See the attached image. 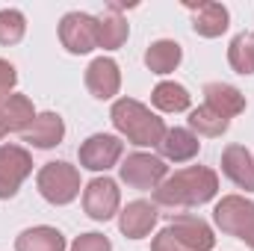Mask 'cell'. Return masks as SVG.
Here are the masks:
<instances>
[{
  "label": "cell",
  "instance_id": "obj_10",
  "mask_svg": "<svg viewBox=\"0 0 254 251\" xmlns=\"http://www.w3.org/2000/svg\"><path fill=\"white\" fill-rule=\"evenodd\" d=\"M119 204H122V195H119L116 181H110V178H95L83 189V207H86L89 219H95V222L113 219L119 213Z\"/></svg>",
  "mask_w": 254,
  "mask_h": 251
},
{
  "label": "cell",
  "instance_id": "obj_2",
  "mask_svg": "<svg viewBox=\"0 0 254 251\" xmlns=\"http://www.w3.org/2000/svg\"><path fill=\"white\" fill-rule=\"evenodd\" d=\"M110 119H113V127L127 142H133L139 148H160V142H163V136L169 130L160 116H154L145 104H139L133 98L116 101L113 110H110Z\"/></svg>",
  "mask_w": 254,
  "mask_h": 251
},
{
  "label": "cell",
  "instance_id": "obj_15",
  "mask_svg": "<svg viewBox=\"0 0 254 251\" xmlns=\"http://www.w3.org/2000/svg\"><path fill=\"white\" fill-rule=\"evenodd\" d=\"M127 21L122 15L119 3H107V9L98 15V48L104 51H116L127 42Z\"/></svg>",
  "mask_w": 254,
  "mask_h": 251
},
{
  "label": "cell",
  "instance_id": "obj_17",
  "mask_svg": "<svg viewBox=\"0 0 254 251\" xmlns=\"http://www.w3.org/2000/svg\"><path fill=\"white\" fill-rule=\"evenodd\" d=\"M198 151H201V142H198V136L192 130H187V127L166 130V136L160 142V154L166 160H172V163H190L192 157H198Z\"/></svg>",
  "mask_w": 254,
  "mask_h": 251
},
{
  "label": "cell",
  "instance_id": "obj_5",
  "mask_svg": "<svg viewBox=\"0 0 254 251\" xmlns=\"http://www.w3.org/2000/svg\"><path fill=\"white\" fill-rule=\"evenodd\" d=\"M60 42L68 54H89L98 48V18L86 12H68L60 21Z\"/></svg>",
  "mask_w": 254,
  "mask_h": 251
},
{
  "label": "cell",
  "instance_id": "obj_26",
  "mask_svg": "<svg viewBox=\"0 0 254 251\" xmlns=\"http://www.w3.org/2000/svg\"><path fill=\"white\" fill-rule=\"evenodd\" d=\"M71 251H113V243L101 234H83L71 243Z\"/></svg>",
  "mask_w": 254,
  "mask_h": 251
},
{
  "label": "cell",
  "instance_id": "obj_25",
  "mask_svg": "<svg viewBox=\"0 0 254 251\" xmlns=\"http://www.w3.org/2000/svg\"><path fill=\"white\" fill-rule=\"evenodd\" d=\"M27 21L18 9H0V45H18L24 39Z\"/></svg>",
  "mask_w": 254,
  "mask_h": 251
},
{
  "label": "cell",
  "instance_id": "obj_18",
  "mask_svg": "<svg viewBox=\"0 0 254 251\" xmlns=\"http://www.w3.org/2000/svg\"><path fill=\"white\" fill-rule=\"evenodd\" d=\"M204 98H207V107H213L219 116H225L228 122L234 116H240L246 110V95L228 83H207L204 86Z\"/></svg>",
  "mask_w": 254,
  "mask_h": 251
},
{
  "label": "cell",
  "instance_id": "obj_6",
  "mask_svg": "<svg viewBox=\"0 0 254 251\" xmlns=\"http://www.w3.org/2000/svg\"><path fill=\"white\" fill-rule=\"evenodd\" d=\"M125 154V142L110 133H95L80 145V166L89 172H107L113 169Z\"/></svg>",
  "mask_w": 254,
  "mask_h": 251
},
{
  "label": "cell",
  "instance_id": "obj_7",
  "mask_svg": "<svg viewBox=\"0 0 254 251\" xmlns=\"http://www.w3.org/2000/svg\"><path fill=\"white\" fill-rule=\"evenodd\" d=\"M33 157L21 145H0V198H15L18 187L30 178Z\"/></svg>",
  "mask_w": 254,
  "mask_h": 251
},
{
  "label": "cell",
  "instance_id": "obj_30",
  "mask_svg": "<svg viewBox=\"0 0 254 251\" xmlns=\"http://www.w3.org/2000/svg\"><path fill=\"white\" fill-rule=\"evenodd\" d=\"M243 243H246V246H249V249H254V225H252V231H249V234H246V237H243Z\"/></svg>",
  "mask_w": 254,
  "mask_h": 251
},
{
  "label": "cell",
  "instance_id": "obj_14",
  "mask_svg": "<svg viewBox=\"0 0 254 251\" xmlns=\"http://www.w3.org/2000/svg\"><path fill=\"white\" fill-rule=\"evenodd\" d=\"M65 136V122L60 113H42L33 119V125L21 133V139L33 148H54Z\"/></svg>",
  "mask_w": 254,
  "mask_h": 251
},
{
  "label": "cell",
  "instance_id": "obj_24",
  "mask_svg": "<svg viewBox=\"0 0 254 251\" xmlns=\"http://www.w3.org/2000/svg\"><path fill=\"white\" fill-rule=\"evenodd\" d=\"M228 119L225 116H219L213 107H198V110H192L190 113V127L192 130H198V133H204V136H222L225 130H228Z\"/></svg>",
  "mask_w": 254,
  "mask_h": 251
},
{
  "label": "cell",
  "instance_id": "obj_13",
  "mask_svg": "<svg viewBox=\"0 0 254 251\" xmlns=\"http://www.w3.org/2000/svg\"><path fill=\"white\" fill-rule=\"evenodd\" d=\"M187 9L192 12V30H195L198 36H204V39H216V36H222V33L228 30L231 15H228V9H225L222 3L204 0V3H198V6L187 3Z\"/></svg>",
  "mask_w": 254,
  "mask_h": 251
},
{
  "label": "cell",
  "instance_id": "obj_9",
  "mask_svg": "<svg viewBox=\"0 0 254 251\" xmlns=\"http://www.w3.org/2000/svg\"><path fill=\"white\" fill-rule=\"evenodd\" d=\"M169 231L187 251H210L216 246L210 225L190 213H169Z\"/></svg>",
  "mask_w": 254,
  "mask_h": 251
},
{
  "label": "cell",
  "instance_id": "obj_8",
  "mask_svg": "<svg viewBox=\"0 0 254 251\" xmlns=\"http://www.w3.org/2000/svg\"><path fill=\"white\" fill-rule=\"evenodd\" d=\"M213 219H216V225H219L225 234L243 240L254 225V204L246 201V198H240V195H228V198H222V201L216 204Z\"/></svg>",
  "mask_w": 254,
  "mask_h": 251
},
{
  "label": "cell",
  "instance_id": "obj_22",
  "mask_svg": "<svg viewBox=\"0 0 254 251\" xmlns=\"http://www.w3.org/2000/svg\"><path fill=\"white\" fill-rule=\"evenodd\" d=\"M3 119H6V127H9V130L24 133L27 127L33 125L36 110H33V104H30L27 95H9L6 104H3Z\"/></svg>",
  "mask_w": 254,
  "mask_h": 251
},
{
  "label": "cell",
  "instance_id": "obj_20",
  "mask_svg": "<svg viewBox=\"0 0 254 251\" xmlns=\"http://www.w3.org/2000/svg\"><path fill=\"white\" fill-rule=\"evenodd\" d=\"M184 60V51H181V45L178 42H172V39H160V42H154L148 51H145V65H148V71H154V74H172L178 65Z\"/></svg>",
  "mask_w": 254,
  "mask_h": 251
},
{
  "label": "cell",
  "instance_id": "obj_1",
  "mask_svg": "<svg viewBox=\"0 0 254 251\" xmlns=\"http://www.w3.org/2000/svg\"><path fill=\"white\" fill-rule=\"evenodd\" d=\"M216 192H219L216 172L204 169V166H190V169L175 172L172 178H166L160 187L154 189V201L184 213L187 207L207 204L210 198H216Z\"/></svg>",
  "mask_w": 254,
  "mask_h": 251
},
{
  "label": "cell",
  "instance_id": "obj_12",
  "mask_svg": "<svg viewBox=\"0 0 254 251\" xmlns=\"http://www.w3.org/2000/svg\"><path fill=\"white\" fill-rule=\"evenodd\" d=\"M157 219H160L157 204H151V201H130L122 210V216H119V228L130 240H145L151 234V228L157 225Z\"/></svg>",
  "mask_w": 254,
  "mask_h": 251
},
{
  "label": "cell",
  "instance_id": "obj_4",
  "mask_svg": "<svg viewBox=\"0 0 254 251\" xmlns=\"http://www.w3.org/2000/svg\"><path fill=\"white\" fill-rule=\"evenodd\" d=\"M119 172H122V181L127 187L145 192V189H157L166 181L169 166H166V160H160L154 154H130L119 166Z\"/></svg>",
  "mask_w": 254,
  "mask_h": 251
},
{
  "label": "cell",
  "instance_id": "obj_29",
  "mask_svg": "<svg viewBox=\"0 0 254 251\" xmlns=\"http://www.w3.org/2000/svg\"><path fill=\"white\" fill-rule=\"evenodd\" d=\"M6 98H9V95H6V92H0V139L9 133V127H6V119H3V104H6Z\"/></svg>",
  "mask_w": 254,
  "mask_h": 251
},
{
  "label": "cell",
  "instance_id": "obj_19",
  "mask_svg": "<svg viewBox=\"0 0 254 251\" xmlns=\"http://www.w3.org/2000/svg\"><path fill=\"white\" fill-rule=\"evenodd\" d=\"M15 251H65V237L57 228H48V225L27 228L15 240Z\"/></svg>",
  "mask_w": 254,
  "mask_h": 251
},
{
  "label": "cell",
  "instance_id": "obj_16",
  "mask_svg": "<svg viewBox=\"0 0 254 251\" xmlns=\"http://www.w3.org/2000/svg\"><path fill=\"white\" fill-rule=\"evenodd\" d=\"M222 172L246 192H254V160L243 145H228L222 154Z\"/></svg>",
  "mask_w": 254,
  "mask_h": 251
},
{
  "label": "cell",
  "instance_id": "obj_23",
  "mask_svg": "<svg viewBox=\"0 0 254 251\" xmlns=\"http://www.w3.org/2000/svg\"><path fill=\"white\" fill-rule=\"evenodd\" d=\"M228 63L237 74H254V33H240L234 36L228 48Z\"/></svg>",
  "mask_w": 254,
  "mask_h": 251
},
{
  "label": "cell",
  "instance_id": "obj_11",
  "mask_svg": "<svg viewBox=\"0 0 254 251\" xmlns=\"http://www.w3.org/2000/svg\"><path fill=\"white\" fill-rule=\"evenodd\" d=\"M119 86H122V74H119L116 60L98 57L95 63L86 68V89L92 92V98L110 101L113 95H119Z\"/></svg>",
  "mask_w": 254,
  "mask_h": 251
},
{
  "label": "cell",
  "instance_id": "obj_28",
  "mask_svg": "<svg viewBox=\"0 0 254 251\" xmlns=\"http://www.w3.org/2000/svg\"><path fill=\"white\" fill-rule=\"evenodd\" d=\"M15 80H18L15 65L6 63V60H0V92H6V95H9V89L15 86Z\"/></svg>",
  "mask_w": 254,
  "mask_h": 251
},
{
  "label": "cell",
  "instance_id": "obj_21",
  "mask_svg": "<svg viewBox=\"0 0 254 251\" xmlns=\"http://www.w3.org/2000/svg\"><path fill=\"white\" fill-rule=\"evenodd\" d=\"M190 101L192 98L187 92V86H181L175 80L157 83L154 92H151V104L157 110H163V113H184V110H190Z\"/></svg>",
  "mask_w": 254,
  "mask_h": 251
},
{
  "label": "cell",
  "instance_id": "obj_27",
  "mask_svg": "<svg viewBox=\"0 0 254 251\" xmlns=\"http://www.w3.org/2000/svg\"><path fill=\"white\" fill-rule=\"evenodd\" d=\"M151 251H187L175 237H172V231L166 228V231H160L157 237H154V243H151Z\"/></svg>",
  "mask_w": 254,
  "mask_h": 251
},
{
  "label": "cell",
  "instance_id": "obj_3",
  "mask_svg": "<svg viewBox=\"0 0 254 251\" xmlns=\"http://www.w3.org/2000/svg\"><path fill=\"white\" fill-rule=\"evenodd\" d=\"M36 187H39L45 201L63 207V204H71L80 195V172L71 163H48L39 172Z\"/></svg>",
  "mask_w": 254,
  "mask_h": 251
}]
</instances>
